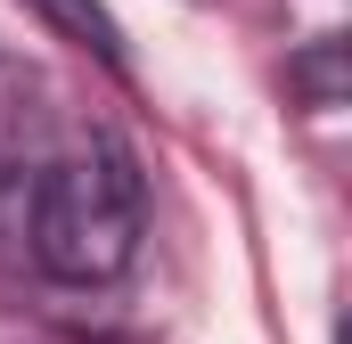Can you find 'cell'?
<instances>
[{"label":"cell","instance_id":"obj_1","mask_svg":"<svg viewBox=\"0 0 352 344\" xmlns=\"http://www.w3.org/2000/svg\"><path fill=\"white\" fill-rule=\"evenodd\" d=\"M140 222H148V197L123 148H82L25 180V255L58 287L123 279L140 255Z\"/></svg>","mask_w":352,"mask_h":344},{"label":"cell","instance_id":"obj_2","mask_svg":"<svg viewBox=\"0 0 352 344\" xmlns=\"http://www.w3.org/2000/svg\"><path fill=\"white\" fill-rule=\"evenodd\" d=\"M74 50H90V58H107V66H123V33H115V17L98 8V0H33Z\"/></svg>","mask_w":352,"mask_h":344}]
</instances>
